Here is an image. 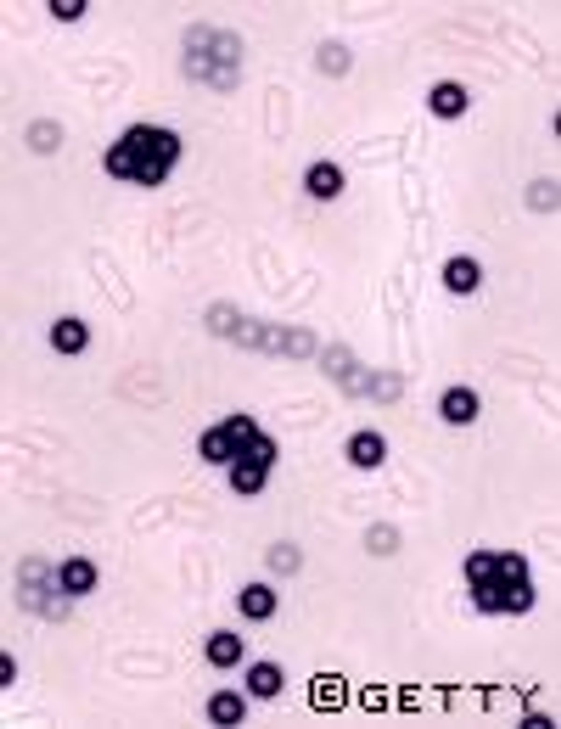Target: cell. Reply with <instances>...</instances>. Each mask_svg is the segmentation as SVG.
<instances>
[{
    "instance_id": "16",
    "label": "cell",
    "mask_w": 561,
    "mask_h": 729,
    "mask_svg": "<svg viewBox=\"0 0 561 729\" xmlns=\"http://www.w3.org/2000/svg\"><path fill=\"white\" fill-rule=\"evenodd\" d=\"M209 711L216 722L229 725L237 722L241 718L244 706L237 695L231 692H222L211 700Z\"/></svg>"
},
{
    "instance_id": "11",
    "label": "cell",
    "mask_w": 561,
    "mask_h": 729,
    "mask_svg": "<svg viewBox=\"0 0 561 729\" xmlns=\"http://www.w3.org/2000/svg\"><path fill=\"white\" fill-rule=\"evenodd\" d=\"M431 103L434 110L444 116L460 112L466 103L464 90L457 84L443 83L433 90Z\"/></svg>"
},
{
    "instance_id": "14",
    "label": "cell",
    "mask_w": 561,
    "mask_h": 729,
    "mask_svg": "<svg viewBox=\"0 0 561 729\" xmlns=\"http://www.w3.org/2000/svg\"><path fill=\"white\" fill-rule=\"evenodd\" d=\"M250 690L263 698L274 695L280 688L282 678L279 671L269 664L262 663L254 666L247 677Z\"/></svg>"
},
{
    "instance_id": "10",
    "label": "cell",
    "mask_w": 561,
    "mask_h": 729,
    "mask_svg": "<svg viewBox=\"0 0 561 729\" xmlns=\"http://www.w3.org/2000/svg\"><path fill=\"white\" fill-rule=\"evenodd\" d=\"M444 279L451 290L458 293H465L475 287L479 279V271L472 260L458 257L446 266Z\"/></svg>"
},
{
    "instance_id": "15",
    "label": "cell",
    "mask_w": 561,
    "mask_h": 729,
    "mask_svg": "<svg viewBox=\"0 0 561 729\" xmlns=\"http://www.w3.org/2000/svg\"><path fill=\"white\" fill-rule=\"evenodd\" d=\"M351 453L356 463L362 466L369 467L378 463L382 458L384 444L376 434L364 432L354 439Z\"/></svg>"
},
{
    "instance_id": "17",
    "label": "cell",
    "mask_w": 561,
    "mask_h": 729,
    "mask_svg": "<svg viewBox=\"0 0 561 729\" xmlns=\"http://www.w3.org/2000/svg\"><path fill=\"white\" fill-rule=\"evenodd\" d=\"M370 547L376 552H388L393 542V531L386 525L374 528L368 537Z\"/></svg>"
},
{
    "instance_id": "13",
    "label": "cell",
    "mask_w": 561,
    "mask_h": 729,
    "mask_svg": "<svg viewBox=\"0 0 561 729\" xmlns=\"http://www.w3.org/2000/svg\"><path fill=\"white\" fill-rule=\"evenodd\" d=\"M241 653L240 641L230 633L216 635L211 639L207 647V654L211 661L221 667L233 665L240 657Z\"/></svg>"
},
{
    "instance_id": "2",
    "label": "cell",
    "mask_w": 561,
    "mask_h": 729,
    "mask_svg": "<svg viewBox=\"0 0 561 729\" xmlns=\"http://www.w3.org/2000/svg\"><path fill=\"white\" fill-rule=\"evenodd\" d=\"M180 154V139L173 131L138 123L110 146L105 156V166L116 179L152 187L168 178Z\"/></svg>"
},
{
    "instance_id": "12",
    "label": "cell",
    "mask_w": 561,
    "mask_h": 729,
    "mask_svg": "<svg viewBox=\"0 0 561 729\" xmlns=\"http://www.w3.org/2000/svg\"><path fill=\"white\" fill-rule=\"evenodd\" d=\"M240 604L246 615L253 619H262L268 616L273 610L274 598L266 587L254 584L243 592Z\"/></svg>"
},
{
    "instance_id": "19",
    "label": "cell",
    "mask_w": 561,
    "mask_h": 729,
    "mask_svg": "<svg viewBox=\"0 0 561 729\" xmlns=\"http://www.w3.org/2000/svg\"><path fill=\"white\" fill-rule=\"evenodd\" d=\"M31 137L35 141L54 142L60 136V130L56 125L48 121H41L32 126Z\"/></svg>"
},
{
    "instance_id": "4",
    "label": "cell",
    "mask_w": 561,
    "mask_h": 729,
    "mask_svg": "<svg viewBox=\"0 0 561 729\" xmlns=\"http://www.w3.org/2000/svg\"><path fill=\"white\" fill-rule=\"evenodd\" d=\"M183 41L184 63L192 77L219 90L237 83L242 46L235 34L197 25L188 30Z\"/></svg>"
},
{
    "instance_id": "7",
    "label": "cell",
    "mask_w": 561,
    "mask_h": 729,
    "mask_svg": "<svg viewBox=\"0 0 561 729\" xmlns=\"http://www.w3.org/2000/svg\"><path fill=\"white\" fill-rule=\"evenodd\" d=\"M478 405L477 399L471 391L464 387H456L446 393L441 409L448 421L464 424L475 416Z\"/></svg>"
},
{
    "instance_id": "5",
    "label": "cell",
    "mask_w": 561,
    "mask_h": 729,
    "mask_svg": "<svg viewBox=\"0 0 561 729\" xmlns=\"http://www.w3.org/2000/svg\"><path fill=\"white\" fill-rule=\"evenodd\" d=\"M207 320L215 333L242 347L294 357L304 348L302 330L267 324L225 305L210 310Z\"/></svg>"
},
{
    "instance_id": "20",
    "label": "cell",
    "mask_w": 561,
    "mask_h": 729,
    "mask_svg": "<svg viewBox=\"0 0 561 729\" xmlns=\"http://www.w3.org/2000/svg\"><path fill=\"white\" fill-rule=\"evenodd\" d=\"M1 686L9 685L15 676L16 668L12 659L6 654H1Z\"/></svg>"
},
{
    "instance_id": "9",
    "label": "cell",
    "mask_w": 561,
    "mask_h": 729,
    "mask_svg": "<svg viewBox=\"0 0 561 729\" xmlns=\"http://www.w3.org/2000/svg\"><path fill=\"white\" fill-rule=\"evenodd\" d=\"M87 332L81 322L66 318L58 322L51 331V341L60 352L71 354L78 352L87 341Z\"/></svg>"
},
{
    "instance_id": "18",
    "label": "cell",
    "mask_w": 561,
    "mask_h": 729,
    "mask_svg": "<svg viewBox=\"0 0 561 729\" xmlns=\"http://www.w3.org/2000/svg\"><path fill=\"white\" fill-rule=\"evenodd\" d=\"M51 11L59 18L71 19L77 17L85 8L82 0L51 1Z\"/></svg>"
},
{
    "instance_id": "8",
    "label": "cell",
    "mask_w": 561,
    "mask_h": 729,
    "mask_svg": "<svg viewBox=\"0 0 561 729\" xmlns=\"http://www.w3.org/2000/svg\"><path fill=\"white\" fill-rule=\"evenodd\" d=\"M307 184L309 191L320 199H329L341 189L343 179L339 170L333 164L321 162L309 172Z\"/></svg>"
},
{
    "instance_id": "1",
    "label": "cell",
    "mask_w": 561,
    "mask_h": 729,
    "mask_svg": "<svg viewBox=\"0 0 561 729\" xmlns=\"http://www.w3.org/2000/svg\"><path fill=\"white\" fill-rule=\"evenodd\" d=\"M200 448L210 462L234 461L232 485L247 495L257 493L263 486L275 456L272 440L243 414L230 416L207 431Z\"/></svg>"
},
{
    "instance_id": "6",
    "label": "cell",
    "mask_w": 561,
    "mask_h": 729,
    "mask_svg": "<svg viewBox=\"0 0 561 729\" xmlns=\"http://www.w3.org/2000/svg\"><path fill=\"white\" fill-rule=\"evenodd\" d=\"M59 577L62 587L68 593L82 595L93 588L97 579V573L88 560L76 557L63 564Z\"/></svg>"
},
{
    "instance_id": "3",
    "label": "cell",
    "mask_w": 561,
    "mask_h": 729,
    "mask_svg": "<svg viewBox=\"0 0 561 729\" xmlns=\"http://www.w3.org/2000/svg\"><path fill=\"white\" fill-rule=\"evenodd\" d=\"M465 570L481 610L517 613L532 603L527 564L515 552H475L468 558Z\"/></svg>"
}]
</instances>
